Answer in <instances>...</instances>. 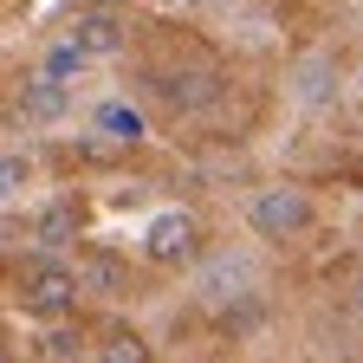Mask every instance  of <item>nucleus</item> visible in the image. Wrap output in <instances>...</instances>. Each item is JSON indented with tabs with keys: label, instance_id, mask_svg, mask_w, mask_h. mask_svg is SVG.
<instances>
[{
	"label": "nucleus",
	"instance_id": "obj_14",
	"mask_svg": "<svg viewBox=\"0 0 363 363\" xmlns=\"http://www.w3.org/2000/svg\"><path fill=\"white\" fill-rule=\"evenodd\" d=\"M104 123H111V130H117V136H136V130H143V123H136V117H130V111H104Z\"/></svg>",
	"mask_w": 363,
	"mask_h": 363
},
{
	"label": "nucleus",
	"instance_id": "obj_13",
	"mask_svg": "<svg viewBox=\"0 0 363 363\" xmlns=\"http://www.w3.org/2000/svg\"><path fill=\"white\" fill-rule=\"evenodd\" d=\"M72 357H78V337L72 331H45L39 350H33V363H72Z\"/></svg>",
	"mask_w": 363,
	"mask_h": 363
},
{
	"label": "nucleus",
	"instance_id": "obj_16",
	"mask_svg": "<svg viewBox=\"0 0 363 363\" xmlns=\"http://www.w3.org/2000/svg\"><path fill=\"white\" fill-rule=\"evenodd\" d=\"M357 311H363V272H357Z\"/></svg>",
	"mask_w": 363,
	"mask_h": 363
},
{
	"label": "nucleus",
	"instance_id": "obj_8",
	"mask_svg": "<svg viewBox=\"0 0 363 363\" xmlns=\"http://www.w3.org/2000/svg\"><path fill=\"white\" fill-rule=\"evenodd\" d=\"M33 240H39L45 253H59V247H72V240H78V208H65V201H52V208H39V214H33Z\"/></svg>",
	"mask_w": 363,
	"mask_h": 363
},
{
	"label": "nucleus",
	"instance_id": "obj_15",
	"mask_svg": "<svg viewBox=\"0 0 363 363\" xmlns=\"http://www.w3.org/2000/svg\"><path fill=\"white\" fill-rule=\"evenodd\" d=\"M344 98H350V111L363 117V78H350V84H344Z\"/></svg>",
	"mask_w": 363,
	"mask_h": 363
},
{
	"label": "nucleus",
	"instance_id": "obj_6",
	"mask_svg": "<svg viewBox=\"0 0 363 363\" xmlns=\"http://www.w3.org/2000/svg\"><path fill=\"white\" fill-rule=\"evenodd\" d=\"M26 305L33 311H45V318H59V311H72L78 305V279H72V266H59L52 253H39L33 266H26Z\"/></svg>",
	"mask_w": 363,
	"mask_h": 363
},
{
	"label": "nucleus",
	"instance_id": "obj_12",
	"mask_svg": "<svg viewBox=\"0 0 363 363\" xmlns=\"http://www.w3.org/2000/svg\"><path fill=\"white\" fill-rule=\"evenodd\" d=\"M26 189H33V162H26V156H0V208L20 201Z\"/></svg>",
	"mask_w": 363,
	"mask_h": 363
},
{
	"label": "nucleus",
	"instance_id": "obj_5",
	"mask_svg": "<svg viewBox=\"0 0 363 363\" xmlns=\"http://www.w3.org/2000/svg\"><path fill=\"white\" fill-rule=\"evenodd\" d=\"M143 253H150L156 266H195V259H201V227H195V214L162 208V214L143 227Z\"/></svg>",
	"mask_w": 363,
	"mask_h": 363
},
{
	"label": "nucleus",
	"instance_id": "obj_1",
	"mask_svg": "<svg viewBox=\"0 0 363 363\" xmlns=\"http://www.w3.org/2000/svg\"><path fill=\"white\" fill-rule=\"evenodd\" d=\"M195 298H201V305H214V311L259 305V259H253L247 247L201 253V259H195Z\"/></svg>",
	"mask_w": 363,
	"mask_h": 363
},
{
	"label": "nucleus",
	"instance_id": "obj_2",
	"mask_svg": "<svg viewBox=\"0 0 363 363\" xmlns=\"http://www.w3.org/2000/svg\"><path fill=\"white\" fill-rule=\"evenodd\" d=\"M311 220H318V208H311L305 189H292V182H272V189H259L247 201V227L259 240H298Z\"/></svg>",
	"mask_w": 363,
	"mask_h": 363
},
{
	"label": "nucleus",
	"instance_id": "obj_17",
	"mask_svg": "<svg viewBox=\"0 0 363 363\" xmlns=\"http://www.w3.org/2000/svg\"><path fill=\"white\" fill-rule=\"evenodd\" d=\"M0 363H13V350H7V344H0Z\"/></svg>",
	"mask_w": 363,
	"mask_h": 363
},
{
	"label": "nucleus",
	"instance_id": "obj_11",
	"mask_svg": "<svg viewBox=\"0 0 363 363\" xmlns=\"http://www.w3.org/2000/svg\"><path fill=\"white\" fill-rule=\"evenodd\" d=\"M78 292H123V266L117 259H104V253H91V259H78Z\"/></svg>",
	"mask_w": 363,
	"mask_h": 363
},
{
	"label": "nucleus",
	"instance_id": "obj_7",
	"mask_svg": "<svg viewBox=\"0 0 363 363\" xmlns=\"http://www.w3.org/2000/svg\"><path fill=\"white\" fill-rule=\"evenodd\" d=\"M150 84H156V98H162L169 111H201V104L214 98V84H208L201 72H156Z\"/></svg>",
	"mask_w": 363,
	"mask_h": 363
},
{
	"label": "nucleus",
	"instance_id": "obj_4",
	"mask_svg": "<svg viewBox=\"0 0 363 363\" xmlns=\"http://www.w3.org/2000/svg\"><path fill=\"white\" fill-rule=\"evenodd\" d=\"M123 39H130V20L117 7H78L72 26H65V52H78V59H117Z\"/></svg>",
	"mask_w": 363,
	"mask_h": 363
},
{
	"label": "nucleus",
	"instance_id": "obj_10",
	"mask_svg": "<svg viewBox=\"0 0 363 363\" xmlns=\"http://www.w3.org/2000/svg\"><path fill=\"white\" fill-rule=\"evenodd\" d=\"M98 363H150L143 331H130V325H104V331H98Z\"/></svg>",
	"mask_w": 363,
	"mask_h": 363
},
{
	"label": "nucleus",
	"instance_id": "obj_3",
	"mask_svg": "<svg viewBox=\"0 0 363 363\" xmlns=\"http://www.w3.org/2000/svg\"><path fill=\"white\" fill-rule=\"evenodd\" d=\"M286 98L298 111H331L344 98V72H337V52H298L292 72H286Z\"/></svg>",
	"mask_w": 363,
	"mask_h": 363
},
{
	"label": "nucleus",
	"instance_id": "obj_9",
	"mask_svg": "<svg viewBox=\"0 0 363 363\" xmlns=\"http://www.w3.org/2000/svg\"><path fill=\"white\" fill-rule=\"evenodd\" d=\"M20 117H26V123H59V117H65V84L33 78V84L20 91Z\"/></svg>",
	"mask_w": 363,
	"mask_h": 363
}]
</instances>
